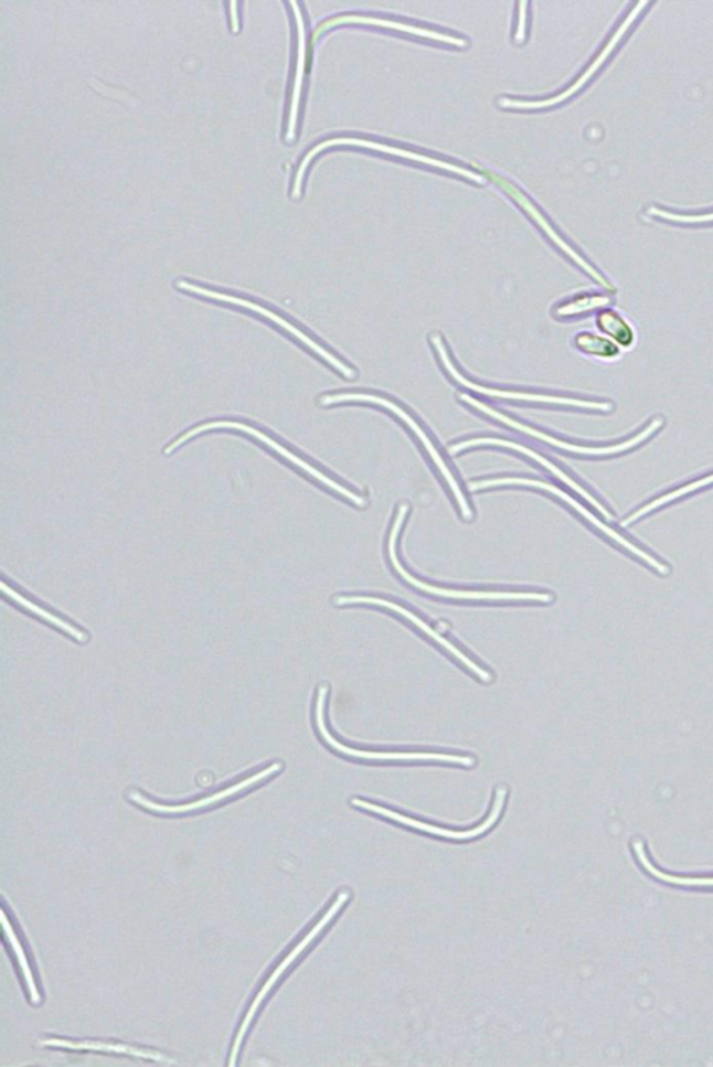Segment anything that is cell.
Returning a JSON list of instances; mask_svg holds the SVG:
<instances>
[{
  "label": "cell",
  "mask_w": 713,
  "mask_h": 1067,
  "mask_svg": "<svg viewBox=\"0 0 713 1067\" xmlns=\"http://www.w3.org/2000/svg\"><path fill=\"white\" fill-rule=\"evenodd\" d=\"M319 403H321V405L366 403L381 405V407L390 409L392 414H395L398 419H402L403 423L413 430V434L417 436L419 441L423 442V446L427 448L429 457L433 458L435 466L438 467L440 473L444 474V478L446 479V482H448L451 492H454L457 503L460 505L461 515L465 516L466 520H471L472 512L470 505H468L465 494H462V490L460 489L459 483H457L455 474L451 473L448 463L445 462L444 458H441L439 455V451L436 450L434 442L430 441L429 436L425 434L422 426L415 423L413 416L406 413V410H404L402 407H398L396 403H393L391 399L385 397L366 393L328 394V396H322L321 399H319Z\"/></svg>",
  "instance_id": "1"
},
{
  "label": "cell",
  "mask_w": 713,
  "mask_h": 1067,
  "mask_svg": "<svg viewBox=\"0 0 713 1067\" xmlns=\"http://www.w3.org/2000/svg\"><path fill=\"white\" fill-rule=\"evenodd\" d=\"M212 429H236V430L244 431V434L252 435L255 437V439H258L259 441L265 442L266 446L273 448V450L278 452V455H280L281 457H285L286 460H289L291 463H295L296 467L301 468L302 471L307 472L308 474H311L313 479L319 480V482L323 483L324 487H328L329 489L334 490V492L342 494L343 498L350 500L351 503H354L356 506L366 505L365 499L361 498V495L355 494L351 492V490L342 487V484L334 482L333 479L327 477V474H324L323 472L318 471V469L316 467H312L311 463H308L307 461L301 460V458L297 457L295 452L287 450L285 446H281L279 445L278 441L270 439V437L268 435H265L264 431H260L258 429L253 428V426L244 425L242 423H233V420H215V423H207L201 426H196V428L185 431V434L180 436L179 439H175L172 442V445L164 448V451H163L164 455H170V452L175 450V448H178L179 446H182L183 442L188 441L189 439H193V437H195L196 435L205 434V431L212 430Z\"/></svg>",
  "instance_id": "2"
},
{
  "label": "cell",
  "mask_w": 713,
  "mask_h": 1067,
  "mask_svg": "<svg viewBox=\"0 0 713 1067\" xmlns=\"http://www.w3.org/2000/svg\"><path fill=\"white\" fill-rule=\"evenodd\" d=\"M460 398L465 399L466 403L472 405L473 408L480 409L481 413L488 416H491V418L493 419L499 420V423L508 425L509 428H513L515 430L521 431V434L535 437V439L545 441L547 442V445H551L553 447L562 448V450L574 452V455L610 456V455H617V452L631 450V448H635L636 446L641 445L642 441H646L647 439H649V437L656 434V431L658 429H661L663 426V419L657 418V419H653L652 423L649 424L647 428L641 431V434L636 435L630 440H627L625 442H619V445L608 446V447L576 446V445H572V442H566L563 440L555 439V437L546 435L544 434V431H540L534 428H530V426H526L524 424H520L518 423V420L510 418V416L499 413V410L489 407V405L478 402V399L476 398L467 396V394H461Z\"/></svg>",
  "instance_id": "3"
},
{
  "label": "cell",
  "mask_w": 713,
  "mask_h": 1067,
  "mask_svg": "<svg viewBox=\"0 0 713 1067\" xmlns=\"http://www.w3.org/2000/svg\"><path fill=\"white\" fill-rule=\"evenodd\" d=\"M337 146H353V147L369 148V149H372V151L390 153V154H393V157L414 160V162L428 164V167H433L436 169L448 170V172L460 174L462 175V178L471 181H477V183H480V184H483L487 181V179H483L482 175L470 172V170L456 167V164L445 162V160L434 159V158L425 157V154H422V153L407 151V149L390 147L381 142L360 140V138H333V140L323 141L319 143V146L313 147L311 151L306 154V158L302 159V162L299 168V172H297L296 174L295 186H292V196H295V199H297V196L300 195L302 178H305L307 167L308 164H310L311 159L316 158L319 152L323 151V149L337 147Z\"/></svg>",
  "instance_id": "4"
},
{
  "label": "cell",
  "mask_w": 713,
  "mask_h": 1067,
  "mask_svg": "<svg viewBox=\"0 0 713 1067\" xmlns=\"http://www.w3.org/2000/svg\"><path fill=\"white\" fill-rule=\"evenodd\" d=\"M508 484L509 487H512V484H518V487H530V488L546 490V492L557 495V498H561L563 501H566L567 504H571L573 509L579 512V514H582L584 519H587L590 522V524L597 526L598 530L605 533V535H608L610 538H614V541L619 543L620 546L629 549V552L635 554L636 557L641 558L642 562H646L649 565H651V567L656 568L658 573H661L663 575L669 574V568L667 567V565L659 563L658 559L649 556V554L643 552V549L635 546V544L627 541L626 537H622L621 535H619V533L611 530V527L603 524V522H600L597 519V516L590 514V512L587 509H585V506L579 504L578 501L571 498V495H568L567 493H564L563 490L556 487H553V484L551 483L541 482V480H531V479L497 478V479L478 480V482H472L468 484V489H470L471 492H478V490H481V489L508 487Z\"/></svg>",
  "instance_id": "5"
},
{
  "label": "cell",
  "mask_w": 713,
  "mask_h": 1067,
  "mask_svg": "<svg viewBox=\"0 0 713 1067\" xmlns=\"http://www.w3.org/2000/svg\"><path fill=\"white\" fill-rule=\"evenodd\" d=\"M430 341H433V344L435 345L436 351H438L439 360L441 361V364H444V366L446 367V371L450 373V376L454 377L456 382H459L461 386L470 388V391L483 394V396L503 398V399H514V402L568 405V407L603 410V413H609V410L614 409V405H611L610 403L587 402V399L546 396V394L508 392V391H500V388L481 386V384H477L471 381H468V378L462 376L461 373L457 371V367L454 365V362H451L448 350H446L444 340H441L439 334H434Z\"/></svg>",
  "instance_id": "6"
},
{
  "label": "cell",
  "mask_w": 713,
  "mask_h": 1067,
  "mask_svg": "<svg viewBox=\"0 0 713 1067\" xmlns=\"http://www.w3.org/2000/svg\"><path fill=\"white\" fill-rule=\"evenodd\" d=\"M408 506L406 504L401 506L397 512L395 524H393L391 536H390V557L393 567L398 574L403 576L404 579L418 588L419 590L427 591V594H433L441 597H451V599H466V600H531V601H542L550 602L553 597L545 594H508V591H470V590H451L436 588V586L424 584V581L415 579L414 576L409 575L406 569L402 567L398 563L396 554V542L398 533H401L404 519H406Z\"/></svg>",
  "instance_id": "7"
},
{
  "label": "cell",
  "mask_w": 713,
  "mask_h": 1067,
  "mask_svg": "<svg viewBox=\"0 0 713 1067\" xmlns=\"http://www.w3.org/2000/svg\"><path fill=\"white\" fill-rule=\"evenodd\" d=\"M175 287H179L180 290L194 292V295H199L207 298H214V300L216 301L234 303V306L244 307L249 309V311H254L259 314H263V317L273 320V322H275L276 324H279L280 328H284L285 330H287V332L295 335V338L299 339L301 343H305L307 346H310V349L313 352H316V354L321 356V359H323L324 361L329 362V364H331L334 367V370L342 373V375H344L345 377L354 378L356 376V373L354 370H351V367L345 365L343 361H340L339 359H337V356H334L332 352L324 350L323 346L319 345L316 340L308 338V335L305 332H301L300 329H297L295 324H291L289 322V320H286L279 317V314H276L275 312L269 311V309L258 306V303L243 300V298L223 295V292L207 290V288H202L195 285H191V282H188V281H178L175 282Z\"/></svg>",
  "instance_id": "8"
},
{
  "label": "cell",
  "mask_w": 713,
  "mask_h": 1067,
  "mask_svg": "<svg viewBox=\"0 0 713 1067\" xmlns=\"http://www.w3.org/2000/svg\"><path fill=\"white\" fill-rule=\"evenodd\" d=\"M349 898H350L349 893H340L338 896V899L334 900V904L331 906V908H329L327 914H324L322 919L317 922L316 927H313L312 930L308 932L305 938H302V941L299 943V946H297L295 949H292V951L289 954H287L284 962L280 963L279 968L276 969L274 974L270 975L269 980L266 981V983L263 986V990H260L259 994L255 996L253 1005L252 1007H249V1011L246 1017H244L241 1029H238L237 1037L236 1039H234L232 1055H231V1064H228V1066H234V1064H236L238 1049H241L243 1038L244 1036H246L249 1024H252L255 1013H257L260 1004H263V1001L266 994H268V992L273 990V986L276 984V981H278L281 978V974H284L286 970L289 969V965L292 962H295L297 958L300 957V953L305 951V949L308 946H310V943L313 940H316L318 933L321 932L323 928L327 927L329 922L333 920V917L337 916L338 911L343 908L345 901H348Z\"/></svg>",
  "instance_id": "9"
},
{
  "label": "cell",
  "mask_w": 713,
  "mask_h": 1067,
  "mask_svg": "<svg viewBox=\"0 0 713 1067\" xmlns=\"http://www.w3.org/2000/svg\"><path fill=\"white\" fill-rule=\"evenodd\" d=\"M507 794H508L507 789L504 788L498 789L497 797H494V803H493V809L491 814H489V818L486 821H483L481 825H478L477 829H473L470 831H451L446 829H439V826L430 825L427 823H423V821L406 818V815L393 812V810L381 808V805L365 802V800H361V799H353L351 800V803L356 805V808L370 810V812L381 814L383 815V818L395 820L397 821V823L412 826V829L428 832V834H433V835L450 837V840L462 841V840H471V837H477L482 834H486V832L489 829H492L493 824H497V821L500 818V813H502L504 798H507Z\"/></svg>",
  "instance_id": "10"
},
{
  "label": "cell",
  "mask_w": 713,
  "mask_h": 1067,
  "mask_svg": "<svg viewBox=\"0 0 713 1067\" xmlns=\"http://www.w3.org/2000/svg\"><path fill=\"white\" fill-rule=\"evenodd\" d=\"M647 4L648 2H640L636 4V8L631 10L630 14L627 15V19L622 21V24L619 26V30L615 32L614 36H611L608 44H606V46L604 47V51L600 52L598 57L595 58L594 63L590 64V66L588 67V71L585 72L583 76L579 77L577 82L572 85L571 88L564 90L563 94L555 96V98H550L544 100H518V99L503 98L499 100V106H502V108H514V109H540V108H547V106L561 104L563 103V100L571 98L572 95L576 94L579 88L584 87V85L588 83V79L599 71V67L603 66L606 58H608V56L610 55V52L615 50L617 44H619V41L622 39V35H625L626 32L629 31L631 24L635 23L638 15H640V13L642 12V9L646 8Z\"/></svg>",
  "instance_id": "11"
},
{
  "label": "cell",
  "mask_w": 713,
  "mask_h": 1067,
  "mask_svg": "<svg viewBox=\"0 0 713 1067\" xmlns=\"http://www.w3.org/2000/svg\"><path fill=\"white\" fill-rule=\"evenodd\" d=\"M483 173H486L489 179H492L494 183H497L500 186V189H503V191L507 192V194L512 196V199L515 202H518V204L521 207H523V210L526 213H529V216L534 218V222L539 224V226L542 228V231H544L546 236L550 237L552 242L555 243L557 247L563 250L564 254H567L568 256H571V258L574 260V263H576L579 266V268L587 271V274L590 277H593V279L597 280L600 286L608 288L609 291H615V287L611 286L610 282L606 280L603 275L599 274L598 270H595L593 266H590L587 263V260L583 259L582 256H579L576 253V250H574L571 247V245L564 242V239L561 236H558V234L555 231H553V227L551 226L550 222L546 221L545 216L542 215V213L539 210H536L535 205L532 204V202L529 199H526V196L523 194V192H521L518 189V186H514L512 183H509L508 180L500 178V175L494 174L493 172H491V170H483Z\"/></svg>",
  "instance_id": "12"
},
{
  "label": "cell",
  "mask_w": 713,
  "mask_h": 1067,
  "mask_svg": "<svg viewBox=\"0 0 713 1067\" xmlns=\"http://www.w3.org/2000/svg\"><path fill=\"white\" fill-rule=\"evenodd\" d=\"M328 691L327 687H321L319 690L318 701H317V724L319 733H321L322 738L328 741L329 746H332L334 750L340 751V754L348 755L351 757H356V759L366 760H429V761H445L455 762V765L472 766L473 760L471 757L462 756H451V755H439V754H382V751H365L351 749L349 746L340 744L333 738L327 725H324L323 719V708L324 698H327Z\"/></svg>",
  "instance_id": "13"
},
{
  "label": "cell",
  "mask_w": 713,
  "mask_h": 1067,
  "mask_svg": "<svg viewBox=\"0 0 713 1067\" xmlns=\"http://www.w3.org/2000/svg\"><path fill=\"white\" fill-rule=\"evenodd\" d=\"M343 24H365L382 26V29H390L395 31L404 32V34L422 36V39L433 40L441 42V44L454 45L457 47L467 46V41L462 39H456L448 34H441V32L423 29V26L408 25L404 23H398V21L385 20L380 18H371V15H360V14H345L339 15V18H333L331 20L324 21L318 26L316 32H313L312 41L316 42L319 36L323 34L324 31L333 29V26Z\"/></svg>",
  "instance_id": "14"
},
{
  "label": "cell",
  "mask_w": 713,
  "mask_h": 1067,
  "mask_svg": "<svg viewBox=\"0 0 713 1067\" xmlns=\"http://www.w3.org/2000/svg\"><path fill=\"white\" fill-rule=\"evenodd\" d=\"M480 446H499V447L510 448V450L519 451L521 452V455L532 458V460L541 463V466L546 468L547 471H551L553 474H555L557 479H561L563 483H566L567 487H571L573 490H576V492L579 495H582V498L587 500L588 503L593 504L595 509H597L600 512V514L606 516V519L611 520V515L609 514V511L606 510L605 506L600 504L597 499L594 498V495H590L587 492V490H584L582 487H579L577 482H574V480L571 477H568L567 473H564L562 469H558L555 466V463L547 461L545 457H542L541 455H539V452L530 450L529 447L518 445V442H514V441L493 439V437H487V439L486 437H481V439H471V440L457 442V445L450 447L449 452L450 455H456V452L467 450V448L480 447Z\"/></svg>",
  "instance_id": "15"
},
{
  "label": "cell",
  "mask_w": 713,
  "mask_h": 1067,
  "mask_svg": "<svg viewBox=\"0 0 713 1067\" xmlns=\"http://www.w3.org/2000/svg\"><path fill=\"white\" fill-rule=\"evenodd\" d=\"M280 768H281V765H279V762H275V765L268 768H265V770L259 771L258 773H255V776L247 778V780L236 783V786L234 787L225 789V791L211 794V797L196 800V802L189 803V804H182V805L159 804L156 802H151V800H148L141 797V794L137 792H131L130 799L132 800V802H136L137 804L142 805V808H146L148 810H153V812H157V813L179 814V813L194 812V810L204 809L206 808V805L215 804L217 802H221V800L223 799L233 797V794H237L243 791H246L247 788L255 786V783L263 782L264 780H266V778L273 776V773L278 772Z\"/></svg>",
  "instance_id": "16"
},
{
  "label": "cell",
  "mask_w": 713,
  "mask_h": 1067,
  "mask_svg": "<svg viewBox=\"0 0 713 1067\" xmlns=\"http://www.w3.org/2000/svg\"><path fill=\"white\" fill-rule=\"evenodd\" d=\"M356 602H364V605L382 606V607L390 608V610L392 611L401 613V616L406 617L407 620L412 621L414 626H417L419 629H422L423 632L429 634L430 638L435 639L436 642L444 645L445 649H448L449 652L454 654L456 659H459L462 664H466L467 669H470L472 672H476V674L480 676L482 681H486V682L491 681L492 676L491 674H489V672L480 669V666H478L476 663H473V661L468 659L465 653H461L460 650L456 648V645L451 644L449 640H446L444 637H441V634L436 632L435 629L430 628L428 623H425L422 620V618H418L412 611L406 610V608L397 606L395 605V602H391L383 599H376V597L353 596V597H338L337 599V605H356Z\"/></svg>",
  "instance_id": "17"
},
{
  "label": "cell",
  "mask_w": 713,
  "mask_h": 1067,
  "mask_svg": "<svg viewBox=\"0 0 713 1067\" xmlns=\"http://www.w3.org/2000/svg\"><path fill=\"white\" fill-rule=\"evenodd\" d=\"M40 1045H42V1047L63 1048V1049H73V1050H103V1053L130 1055V1056H136V1058L163 1061V1064H173L172 1060H169L167 1056H164L163 1054L157 1053V1050L141 1049V1048L131 1047V1045H124V1044H109V1043H99V1042L73 1043V1042H66V1039L50 1038V1039H42V1042H40Z\"/></svg>",
  "instance_id": "18"
},
{
  "label": "cell",
  "mask_w": 713,
  "mask_h": 1067,
  "mask_svg": "<svg viewBox=\"0 0 713 1067\" xmlns=\"http://www.w3.org/2000/svg\"><path fill=\"white\" fill-rule=\"evenodd\" d=\"M291 8L295 9V15L297 21V31H299V57H297V68L295 77V87H292L291 96V108L289 116V128H287V141H291L296 135L297 115H299V104L301 96L302 78H305L306 71V57H307V44H306V25L305 20L299 9V4L291 2Z\"/></svg>",
  "instance_id": "19"
},
{
  "label": "cell",
  "mask_w": 713,
  "mask_h": 1067,
  "mask_svg": "<svg viewBox=\"0 0 713 1067\" xmlns=\"http://www.w3.org/2000/svg\"><path fill=\"white\" fill-rule=\"evenodd\" d=\"M2 922H3V930H4V933H7L8 941L10 942V946H12L13 948L15 958H18L19 960L21 973H23L24 975L26 989H29L31 1001H33V1004L35 1005L40 1004L41 996H40L39 989H36L34 975H33V972H31L29 960H26L24 949L23 947H21L18 936H15L14 928L12 925H10V921L8 920L7 914H4V911H2Z\"/></svg>",
  "instance_id": "20"
},
{
  "label": "cell",
  "mask_w": 713,
  "mask_h": 1067,
  "mask_svg": "<svg viewBox=\"0 0 713 1067\" xmlns=\"http://www.w3.org/2000/svg\"><path fill=\"white\" fill-rule=\"evenodd\" d=\"M2 590L4 595L12 597V599L15 602H19L20 606H23L24 608H26V610L36 613V616L41 618H44V620L53 623V626H56L57 628L63 629V631H65L67 634H71V637H73L74 639H77L78 642H85V640H87V634L83 633L82 631H78V629L72 627L71 623L63 621L62 618L53 616V613L45 611L44 608H41L34 605L33 601L26 600L25 597L19 595L18 591L13 590L12 588H9V586L4 584V581H2Z\"/></svg>",
  "instance_id": "21"
},
{
  "label": "cell",
  "mask_w": 713,
  "mask_h": 1067,
  "mask_svg": "<svg viewBox=\"0 0 713 1067\" xmlns=\"http://www.w3.org/2000/svg\"><path fill=\"white\" fill-rule=\"evenodd\" d=\"M598 327L610 339H614L616 344L630 346L632 341H635V332H632L630 324L627 323L625 318H621L619 313L614 311L600 313L598 317Z\"/></svg>",
  "instance_id": "22"
},
{
  "label": "cell",
  "mask_w": 713,
  "mask_h": 1067,
  "mask_svg": "<svg viewBox=\"0 0 713 1067\" xmlns=\"http://www.w3.org/2000/svg\"><path fill=\"white\" fill-rule=\"evenodd\" d=\"M712 483H713V473L710 474V477L701 478L699 480H695V482L693 483L685 484V487L683 488L675 489L673 490V492L664 494L662 495V498L653 500L651 501V503L643 505L642 509L636 511L635 514L629 516V519L622 521V526H629L630 524H632V522L637 521L638 519H641L642 515H646L648 514V512H651L658 509V506L668 504L670 503V501H674L675 499L683 498V495L693 493L695 492V490H699L701 488L710 487V484Z\"/></svg>",
  "instance_id": "23"
},
{
  "label": "cell",
  "mask_w": 713,
  "mask_h": 1067,
  "mask_svg": "<svg viewBox=\"0 0 713 1067\" xmlns=\"http://www.w3.org/2000/svg\"><path fill=\"white\" fill-rule=\"evenodd\" d=\"M576 345L585 354L598 356V359L611 360L619 355V346L603 335L582 333L576 338Z\"/></svg>",
  "instance_id": "24"
},
{
  "label": "cell",
  "mask_w": 713,
  "mask_h": 1067,
  "mask_svg": "<svg viewBox=\"0 0 713 1067\" xmlns=\"http://www.w3.org/2000/svg\"><path fill=\"white\" fill-rule=\"evenodd\" d=\"M635 851L637 852L638 858H640L642 866L647 868V872L651 873L652 876H656L658 879H662V882L664 883L678 884V885H690V887H713V878L675 877V876H669V874L659 872V869L657 867H653L652 863L649 862V858L646 855V851H643V846L641 842H635Z\"/></svg>",
  "instance_id": "25"
},
{
  "label": "cell",
  "mask_w": 713,
  "mask_h": 1067,
  "mask_svg": "<svg viewBox=\"0 0 713 1067\" xmlns=\"http://www.w3.org/2000/svg\"><path fill=\"white\" fill-rule=\"evenodd\" d=\"M610 298L605 296H583L576 298L571 302L564 303V306L556 309L557 317H577L585 312L595 311V309L604 308L609 306Z\"/></svg>",
  "instance_id": "26"
},
{
  "label": "cell",
  "mask_w": 713,
  "mask_h": 1067,
  "mask_svg": "<svg viewBox=\"0 0 713 1067\" xmlns=\"http://www.w3.org/2000/svg\"><path fill=\"white\" fill-rule=\"evenodd\" d=\"M649 213H651V215L653 216L668 218V221L678 222V223H706V222L713 221V213H707V215H694V216L675 215V213L658 210V207H651V210H649Z\"/></svg>",
  "instance_id": "27"
},
{
  "label": "cell",
  "mask_w": 713,
  "mask_h": 1067,
  "mask_svg": "<svg viewBox=\"0 0 713 1067\" xmlns=\"http://www.w3.org/2000/svg\"><path fill=\"white\" fill-rule=\"evenodd\" d=\"M526 7H529V3H525V2L524 3H520V9H521L520 10V20H519L518 32H515V41H518V42H523L524 41V36H525V19H526L525 8Z\"/></svg>",
  "instance_id": "28"
},
{
  "label": "cell",
  "mask_w": 713,
  "mask_h": 1067,
  "mask_svg": "<svg viewBox=\"0 0 713 1067\" xmlns=\"http://www.w3.org/2000/svg\"><path fill=\"white\" fill-rule=\"evenodd\" d=\"M231 19H232V30L233 31H237L238 30V18H237V3L236 2H232L231 3Z\"/></svg>",
  "instance_id": "29"
}]
</instances>
